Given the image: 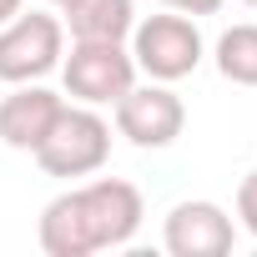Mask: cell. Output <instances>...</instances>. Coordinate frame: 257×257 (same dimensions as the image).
Returning a JSON list of instances; mask_svg holds the SVG:
<instances>
[{"instance_id": "7a4b0ae2", "label": "cell", "mask_w": 257, "mask_h": 257, "mask_svg": "<svg viewBox=\"0 0 257 257\" xmlns=\"http://www.w3.org/2000/svg\"><path fill=\"white\" fill-rule=\"evenodd\" d=\"M207 46H202V31L192 16L182 11H167V16H147L132 26V61L137 71H147L152 81H182L202 66Z\"/></svg>"}, {"instance_id": "8fae6325", "label": "cell", "mask_w": 257, "mask_h": 257, "mask_svg": "<svg viewBox=\"0 0 257 257\" xmlns=\"http://www.w3.org/2000/svg\"><path fill=\"white\" fill-rule=\"evenodd\" d=\"M217 71L232 86H257V26H232L217 36Z\"/></svg>"}, {"instance_id": "6da1fadb", "label": "cell", "mask_w": 257, "mask_h": 257, "mask_svg": "<svg viewBox=\"0 0 257 257\" xmlns=\"http://www.w3.org/2000/svg\"><path fill=\"white\" fill-rule=\"evenodd\" d=\"M46 177H91L111 157V126L91 106H61L46 142L31 152Z\"/></svg>"}, {"instance_id": "4fadbf2b", "label": "cell", "mask_w": 257, "mask_h": 257, "mask_svg": "<svg viewBox=\"0 0 257 257\" xmlns=\"http://www.w3.org/2000/svg\"><path fill=\"white\" fill-rule=\"evenodd\" d=\"M167 11H182V16H217L222 0H162Z\"/></svg>"}, {"instance_id": "5b68a950", "label": "cell", "mask_w": 257, "mask_h": 257, "mask_svg": "<svg viewBox=\"0 0 257 257\" xmlns=\"http://www.w3.org/2000/svg\"><path fill=\"white\" fill-rule=\"evenodd\" d=\"M76 197V212H81V227L91 237V252H106V247H126L142 227V192L121 177H101V182H86V187H71Z\"/></svg>"}, {"instance_id": "5bb4252c", "label": "cell", "mask_w": 257, "mask_h": 257, "mask_svg": "<svg viewBox=\"0 0 257 257\" xmlns=\"http://www.w3.org/2000/svg\"><path fill=\"white\" fill-rule=\"evenodd\" d=\"M16 16H21V0H0V26L16 21Z\"/></svg>"}, {"instance_id": "7c38bea8", "label": "cell", "mask_w": 257, "mask_h": 257, "mask_svg": "<svg viewBox=\"0 0 257 257\" xmlns=\"http://www.w3.org/2000/svg\"><path fill=\"white\" fill-rule=\"evenodd\" d=\"M237 222L257 237V172H247L242 187H237Z\"/></svg>"}, {"instance_id": "2e32d148", "label": "cell", "mask_w": 257, "mask_h": 257, "mask_svg": "<svg viewBox=\"0 0 257 257\" xmlns=\"http://www.w3.org/2000/svg\"><path fill=\"white\" fill-rule=\"evenodd\" d=\"M242 6H257V0H242Z\"/></svg>"}, {"instance_id": "ba28073f", "label": "cell", "mask_w": 257, "mask_h": 257, "mask_svg": "<svg viewBox=\"0 0 257 257\" xmlns=\"http://www.w3.org/2000/svg\"><path fill=\"white\" fill-rule=\"evenodd\" d=\"M61 106H66V101H61L56 91H46L41 81L16 86L6 101H0V142H6L11 152H36V147L46 142V132L56 126Z\"/></svg>"}, {"instance_id": "8992f818", "label": "cell", "mask_w": 257, "mask_h": 257, "mask_svg": "<svg viewBox=\"0 0 257 257\" xmlns=\"http://www.w3.org/2000/svg\"><path fill=\"white\" fill-rule=\"evenodd\" d=\"M187 126V106L177 91H167V81H147V86H132L121 101H116V132L142 147V152H162L182 137Z\"/></svg>"}, {"instance_id": "9a60e30c", "label": "cell", "mask_w": 257, "mask_h": 257, "mask_svg": "<svg viewBox=\"0 0 257 257\" xmlns=\"http://www.w3.org/2000/svg\"><path fill=\"white\" fill-rule=\"evenodd\" d=\"M51 6H66V0H51Z\"/></svg>"}, {"instance_id": "52a82bcc", "label": "cell", "mask_w": 257, "mask_h": 257, "mask_svg": "<svg viewBox=\"0 0 257 257\" xmlns=\"http://www.w3.org/2000/svg\"><path fill=\"white\" fill-rule=\"evenodd\" d=\"M162 242H167L172 257H227L232 242H237V227H232V217L217 202L192 197V202H177L167 212Z\"/></svg>"}, {"instance_id": "9c48e42d", "label": "cell", "mask_w": 257, "mask_h": 257, "mask_svg": "<svg viewBox=\"0 0 257 257\" xmlns=\"http://www.w3.org/2000/svg\"><path fill=\"white\" fill-rule=\"evenodd\" d=\"M66 31L71 41H126L137 26V6L132 0H66Z\"/></svg>"}, {"instance_id": "30bf717a", "label": "cell", "mask_w": 257, "mask_h": 257, "mask_svg": "<svg viewBox=\"0 0 257 257\" xmlns=\"http://www.w3.org/2000/svg\"><path fill=\"white\" fill-rule=\"evenodd\" d=\"M36 237H41V252L46 257H91V237L81 227V212H76V197L71 192H61V197L46 202Z\"/></svg>"}, {"instance_id": "277c9868", "label": "cell", "mask_w": 257, "mask_h": 257, "mask_svg": "<svg viewBox=\"0 0 257 257\" xmlns=\"http://www.w3.org/2000/svg\"><path fill=\"white\" fill-rule=\"evenodd\" d=\"M61 56H66V26L46 11H31V16H16L0 26V81L6 86L51 76L61 66Z\"/></svg>"}, {"instance_id": "3957f363", "label": "cell", "mask_w": 257, "mask_h": 257, "mask_svg": "<svg viewBox=\"0 0 257 257\" xmlns=\"http://www.w3.org/2000/svg\"><path fill=\"white\" fill-rule=\"evenodd\" d=\"M66 96L81 106H116L137 86V61L121 41H71V56L61 61Z\"/></svg>"}]
</instances>
